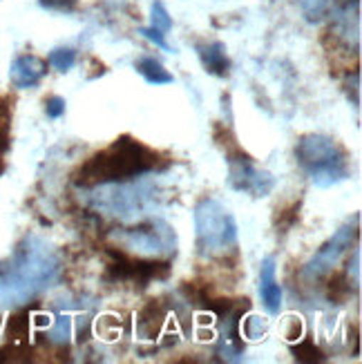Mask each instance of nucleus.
I'll return each mask as SVG.
<instances>
[{"label": "nucleus", "mask_w": 362, "mask_h": 364, "mask_svg": "<svg viewBox=\"0 0 362 364\" xmlns=\"http://www.w3.org/2000/svg\"><path fill=\"white\" fill-rule=\"evenodd\" d=\"M63 273L58 250L38 235H27L0 266V306H23L45 293Z\"/></svg>", "instance_id": "nucleus-1"}, {"label": "nucleus", "mask_w": 362, "mask_h": 364, "mask_svg": "<svg viewBox=\"0 0 362 364\" xmlns=\"http://www.w3.org/2000/svg\"><path fill=\"white\" fill-rule=\"evenodd\" d=\"M164 156L141 144L134 136L123 134L115 139L107 148L94 152L92 156L72 172V183L78 188H92L101 183L130 181L164 170Z\"/></svg>", "instance_id": "nucleus-2"}, {"label": "nucleus", "mask_w": 362, "mask_h": 364, "mask_svg": "<svg viewBox=\"0 0 362 364\" xmlns=\"http://www.w3.org/2000/svg\"><path fill=\"white\" fill-rule=\"evenodd\" d=\"M81 201L103 217L119 219L121 224H132L150 217L164 203L166 195L161 186L144 177L130 181L101 183L92 188H81Z\"/></svg>", "instance_id": "nucleus-3"}, {"label": "nucleus", "mask_w": 362, "mask_h": 364, "mask_svg": "<svg viewBox=\"0 0 362 364\" xmlns=\"http://www.w3.org/2000/svg\"><path fill=\"white\" fill-rule=\"evenodd\" d=\"M193 217L199 257L222 266H228L240 257L238 221L222 201L213 197L199 199Z\"/></svg>", "instance_id": "nucleus-4"}, {"label": "nucleus", "mask_w": 362, "mask_h": 364, "mask_svg": "<svg viewBox=\"0 0 362 364\" xmlns=\"http://www.w3.org/2000/svg\"><path fill=\"white\" fill-rule=\"evenodd\" d=\"M295 159L316 188H334L351 177V156L329 134H302L295 144Z\"/></svg>", "instance_id": "nucleus-5"}, {"label": "nucleus", "mask_w": 362, "mask_h": 364, "mask_svg": "<svg viewBox=\"0 0 362 364\" xmlns=\"http://www.w3.org/2000/svg\"><path fill=\"white\" fill-rule=\"evenodd\" d=\"M107 237L117 248L137 257L172 259L177 255V232L161 217H146L137 221V226L112 228Z\"/></svg>", "instance_id": "nucleus-6"}, {"label": "nucleus", "mask_w": 362, "mask_h": 364, "mask_svg": "<svg viewBox=\"0 0 362 364\" xmlns=\"http://www.w3.org/2000/svg\"><path fill=\"white\" fill-rule=\"evenodd\" d=\"M226 164H228V186L235 193H244L260 199V197H269L277 186L273 172L257 166L253 161V156L246 154L238 146L233 132L228 134L226 141Z\"/></svg>", "instance_id": "nucleus-7"}, {"label": "nucleus", "mask_w": 362, "mask_h": 364, "mask_svg": "<svg viewBox=\"0 0 362 364\" xmlns=\"http://www.w3.org/2000/svg\"><path fill=\"white\" fill-rule=\"evenodd\" d=\"M358 237H360V215H356L353 221L349 219L347 224H342L331 237H329L318 248L316 255L302 266L300 277L307 284H318L324 277H329L340 266V262L351 252Z\"/></svg>", "instance_id": "nucleus-8"}, {"label": "nucleus", "mask_w": 362, "mask_h": 364, "mask_svg": "<svg viewBox=\"0 0 362 364\" xmlns=\"http://www.w3.org/2000/svg\"><path fill=\"white\" fill-rule=\"evenodd\" d=\"M107 255V279L112 282H132L148 287L150 282L166 279L170 275L172 259H154V257H137L117 246L105 248Z\"/></svg>", "instance_id": "nucleus-9"}, {"label": "nucleus", "mask_w": 362, "mask_h": 364, "mask_svg": "<svg viewBox=\"0 0 362 364\" xmlns=\"http://www.w3.org/2000/svg\"><path fill=\"white\" fill-rule=\"evenodd\" d=\"M331 36L344 50L358 54L360 50V0H344L334 14Z\"/></svg>", "instance_id": "nucleus-10"}, {"label": "nucleus", "mask_w": 362, "mask_h": 364, "mask_svg": "<svg viewBox=\"0 0 362 364\" xmlns=\"http://www.w3.org/2000/svg\"><path fill=\"white\" fill-rule=\"evenodd\" d=\"M47 60L38 58L36 54H18L11 60L9 68V78L14 87L18 90H31L38 87L41 81L47 76Z\"/></svg>", "instance_id": "nucleus-11"}, {"label": "nucleus", "mask_w": 362, "mask_h": 364, "mask_svg": "<svg viewBox=\"0 0 362 364\" xmlns=\"http://www.w3.org/2000/svg\"><path fill=\"white\" fill-rule=\"evenodd\" d=\"M168 320V306L164 304V299L152 297L141 306L137 315V333L141 340H156L161 336V331Z\"/></svg>", "instance_id": "nucleus-12"}, {"label": "nucleus", "mask_w": 362, "mask_h": 364, "mask_svg": "<svg viewBox=\"0 0 362 364\" xmlns=\"http://www.w3.org/2000/svg\"><path fill=\"white\" fill-rule=\"evenodd\" d=\"M260 297L269 315H277L282 311V289L277 284L275 257H266L260 266Z\"/></svg>", "instance_id": "nucleus-13"}, {"label": "nucleus", "mask_w": 362, "mask_h": 364, "mask_svg": "<svg viewBox=\"0 0 362 364\" xmlns=\"http://www.w3.org/2000/svg\"><path fill=\"white\" fill-rule=\"evenodd\" d=\"M197 54L201 58V65L206 68L208 74L226 78L230 74V60L226 54V45L213 41V43H199L197 45Z\"/></svg>", "instance_id": "nucleus-14"}, {"label": "nucleus", "mask_w": 362, "mask_h": 364, "mask_svg": "<svg viewBox=\"0 0 362 364\" xmlns=\"http://www.w3.org/2000/svg\"><path fill=\"white\" fill-rule=\"evenodd\" d=\"M134 70L146 78V83L150 85H170L175 83V76H172L161 60H156L154 56H141L134 63Z\"/></svg>", "instance_id": "nucleus-15"}, {"label": "nucleus", "mask_w": 362, "mask_h": 364, "mask_svg": "<svg viewBox=\"0 0 362 364\" xmlns=\"http://www.w3.org/2000/svg\"><path fill=\"white\" fill-rule=\"evenodd\" d=\"M29 328H31V315L27 309H18L14 311L7 322H5V336L11 342H23L29 338Z\"/></svg>", "instance_id": "nucleus-16"}, {"label": "nucleus", "mask_w": 362, "mask_h": 364, "mask_svg": "<svg viewBox=\"0 0 362 364\" xmlns=\"http://www.w3.org/2000/svg\"><path fill=\"white\" fill-rule=\"evenodd\" d=\"M291 353L297 362H304V364H313V362H324V353L320 346L313 342L311 338L300 340L297 338L295 342H291Z\"/></svg>", "instance_id": "nucleus-17"}, {"label": "nucleus", "mask_w": 362, "mask_h": 364, "mask_svg": "<svg viewBox=\"0 0 362 364\" xmlns=\"http://www.w3.org/2000/svg\"><path fill=\"white\" fill-rule=\"evenodd\" d=\"M76 56L78 54L72 47H56V50H52L50 56H47V65L54 68L60 74H68L76 65Z\"/></svg>", "instance_id": "nucleus-18"}, {"label": "nucleus", "mask_w": 362, "mask_h": 364, "mask_svg": "<svg viewBox=\"0 0 362 364\" xmlns=\"http://www.w3.org/2000/svg\"><path fill=\"white\" fill-rule=\"evenodd\" d=\"M297 5H300L304 18L309 23H320L324 16L334 9L336 0H297Z\"/></svg>", "instance_id": "nucleus-19"}, {"label": "nucleus", "mask_w": 362, "mask_h": 364, "mask_svg": "<svg viewBox=\"0 0 362 364\" xmlns=\"http://www.w3.org/2000/svg\"><path fill=\"white\" fill-rule=\"evenodd\" d=\"M331 277V282L326 284V289H329V299H334V302H344V299L349 297V293H351V277L347 275V273H331L329 275ZM356 287V284H353Z\"/></svg>", "instance_id": "nucleus-20"}, {"label": "nucleus", "mask_w": 362, "mask_h": 364, "mask_svg": "<svg viewBox=\"0 0 362 364\" xmlns=\"http://www.w3.org/2000/svg\"><path fill=\"white\" fill-rule=\"evenodd\" d=\"M300 201H291L287 208H282V210H277V215H275V228H277V232H287L291 226H295L297 224V219H300Z\"/></svg>", "instance_id": "nucleus-21"}, {"label": "nucleus", "mask_w": 362, "mask_h": 364, "mask_svg": "<svg viewBox=\"0 0 362 364\" xmlns=\"http://www.w3.org/2000/svg\"><path fill=\"white\" fill-rule=\"evenodd\" d=\"M150 27L164 31V34H168V31L172 29V16L168 14V9L161 0H154L152 7H150Z\"/></svg>", "instance_id": "nucleus-22"}, {"label": "nucleus", "mask_w": 362, "mask_h": 364, "mask_svg": "<svg viewBox=\"0 0 362 364\" xmlns=\"http://www.w3.org/2000/svg\"><path fill=\"white\" fill-rule=\"evenodd\" d=\"M70 336H72V322L68 315H60L56 320V326L50 331V338L58 344H65V342H70Z\"/></svg>", "instance_id": "nucleus-23"}, {"label": "nucleus", "mask_w": 362, "mask_h": 364, "mask_svg": "<svg viewBox=\"0 0 362 364\" xmlns=\"http://www.w3.org/2000/svg\"><path fill=\"white\" fill-rule=\"evenodd\" d=\"M139 34L144 36L146 41H150L154 47H159V50H164V52H172V47H170V43L166 41V34H164V31L154 29V27H141V29H139Z\"/></svg>", "instance_id": "nucleus-24"}, {"label": "nucleus", "mask_w": 362, "mask_h": 364, "mask_svg": "<svg viewBox=\"0 0 362 364\" xmlns=\"http://www.w3.org/2000/svg\"><path fill=\"white\" fill-rule=\"evenodd\" d=\"M244 331V336L250 340H260L266 333V322H262L257 315H250L248 320H244V326H240Z\"/></svg>", "instance_id": "nucleus-25"}, {"label": "nucleus", "mask_w": 362, "mask_h": 364, "mask_svg": "<svg viewBox=\"0 0 362 364\" xmlns=\"http://www.w3.org/2000/svg\"><path fill=\"white\" fill-rule=\"evenodd\" d=\"M65 99L60 97H47L45 99V114L50 119H60L63 114H65Z\"/></svg>", "instance_id": "nucleus-26"}, {"label": "nucleus", "mask_w": 362, "mask_h": 364, "mask_svg": "<svg viewBox=\"0 0 362 364\" xmlns=\"http://www.w3.org/2000/svg\"><path fill=\"white\" fill-rule=\"evenodd\" d=\"M41 7L52 9V11H72L78 0H38Z\"/></svg>", "instance_id": "nucleus-27"}, {"label": "nucleus", "mask_w": 362, "mask_h": 364, "mask_svg": "<svg viewBox=\"0 0 362 364\" xmlns=\"http://www.w3.org/2000/svg\"><path fill=\"white\" fill-rule=\"evenodd\" d=\"M300 336H302V322L300 320H291L289 331H287V340L289 342H295Z\"/></svg>", "instance_id": "nucleus-28"}, {"label": "nucleus", "mask_w": 362, "mask_h": 364, "mask_svg": "<svg viewBox=\"0 0 362 364\" xmlns=\"http://www.w3.org/2000/svg\"><path fill=\"white\" fill-rule=\"evenodd\" d=\"M3 172H5V159L0 156V175H3Z\"/></svg>", "instance_id": "nucleus-29"}]
</instances>
